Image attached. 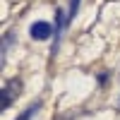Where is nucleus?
I'll list each match as a JSON object with an SVG mask.
<instances>
[{
    "instance_id": "nucleus-1",
    "label": "nucleus",
    "mask_w": 120,
    "mask_h": 120,
    "mask_svg": "<svg viewBox=\"0 0 120 120\" xmlns=\"http://www.w3.org/2000/svg\"><path fill=\"white\" fill-rule=\"evenodd\" d=\"M19 91H22V79H7V82L3 84V111H7L10 106H12V101L19 96Z\"/></svg>"
},
{
    "instance_id": "nucleus-2",
    "label": "nucleus",
    "mask_w": 120,
    "mask_h": 120,
    "mask_svg": "<svg viewBox=\"0 0 120 120\" xmlns=\"http://www.w3.org/2000/svg\"><path fill=\"white\" fill-rule=\"evenodd\" d=\"M29 34H31V38H36V41H46V38L53 36V26L48 22H34L29 26Z\"/></svg>"
},
{
    "instance_id": "nucleus-3",
    "label": "nucleus",
    "mask_w": 120,
    "mask_h": 120,
    "mask_svg": "<svg viewBox=\"0 0 120 120\" xmlns=\"http://www.w3.org/2000/svg\"><path fill=\"white\" fill-rule=\"evenodd\" d=\"M65 10H55V26H53V36H55V41H53V48H51V53L55 55L58 53V46H60V36H63V29L67 24V19H65Z\"/></svg>"
},
{
    "instance_id": "nucleus-4",
    "label": "nucleus",
    "mask_w": 120,
    "mask_h": 120,
    "mask_svg": "<svg viewBox=\"0 0 120 120\" xmlns=\"http://www.w3.org/2000/svg\"><path fill=\"white\" fill-rule=\"evenodd\" d=\"M38 108H41V101H34V103H29V106H26V111H24L22 115H17L15 120H31V118L38 113Z\"/></svg>"
},
{
    "instance_id": "nucleus-5",
    "label": "nucleus",
    "mask_w": 120,
    "mask_h": 120,
    "mask_svg": "<svg viewBox=\"0 0 120 120\" xmlns=\"http://www.w3.org/2000/svg\"><path fill=\"white\" fill-rule=\"evenodd\" d=\"M77 10H79V0H70V15H67V22H70V19H75Z\"/></svg>"
}]
</instances>
